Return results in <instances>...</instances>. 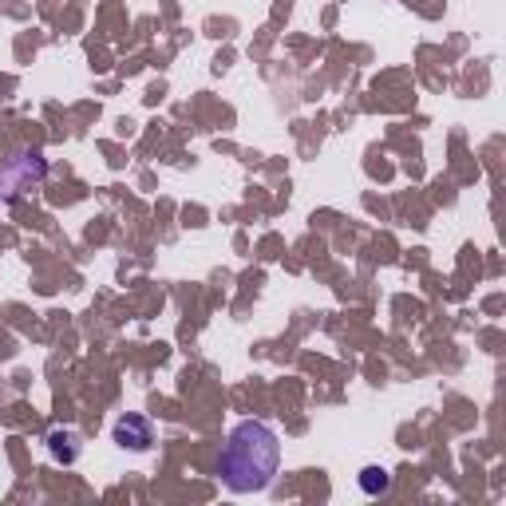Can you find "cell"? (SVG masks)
Here are the masks:
<instances>
[{
	"label": "cell",
	"instance_id": "cell-2",
	"mask_svg": "<svg viewBox=\"0 0 506 506\" xmlns=\"http://www.w3.org/2000/svg\"><path fill=\"white\" fill-rule=\"evenodd\" d=\"M115 439L123 443V448H135V451H146L151 448V423L143 420V415H127V420H119V428H115Z\"/></svg>",
	"mask_w": 506,
	"mask_h": 506
},
{
	"label": "cell",
	"instance_id": "cell-4",
	"mask_svg": "<svg viewBox=\"0 0 506 506\" xmlns=\"http://www.w3.org/2000/svg\"><path fill=\"white\" fill-rule=\"evenodd\" d=\"M388 471H380V467H368V471H364L360 475V487L364 491H368V494H384V491H388Z\"/></svg>",
	"mask_w": 506,
	"mask_h": 506
},
{
	"label": "cell",
	"instance_id": "cell-3",
	"mask_svg": "<svg viewBox=\"0 0 506 506\" xmlns=\"http://www.w3.org/2000/svg\"><path fill=\"white\" fill-rule=\"evenodd\" d=\"M16 166H20L16 178H4V182H0V186H4V194H20L28 182H40V178H44V158H40L36 151L32 155H20Z\"/></svg>",
	"mask_w": 506,
	"mask_h": 506
},
{
	"label": "cell",
	"instance_id": "cell-1",
	"mask_svg": "<svg viewBox=\"0 0 506 506\" xmlns=\"http://www.w3.org/2000/svg\"><path fill=\"white\" fill-rule=\"evenodd\" d=\"M277 463H281V443L277 435L257 420H245L230 431L222 448V479L226 487L237 494H253L265 491L277 475Z\"/></svg>",
	"mask_w": 506,
	"mask_h": 506
},
{
	"label": "cell",
	"instance_id": "cell-5",
	"mask_svg": "<svg viewBox=\"0 0 506 506\" xmlns=\"http://www.w3.org/2000/svg\"><path fill=\"white\" fill-rule=\"evenodd\" d=\"M72 443H75L72 435H59V431L52 435V451L59 455V459H72V455H75V448H72Z\"/></svg>",
	"mask_w": 506,
	"mask_h": 506
}]
</instances>
